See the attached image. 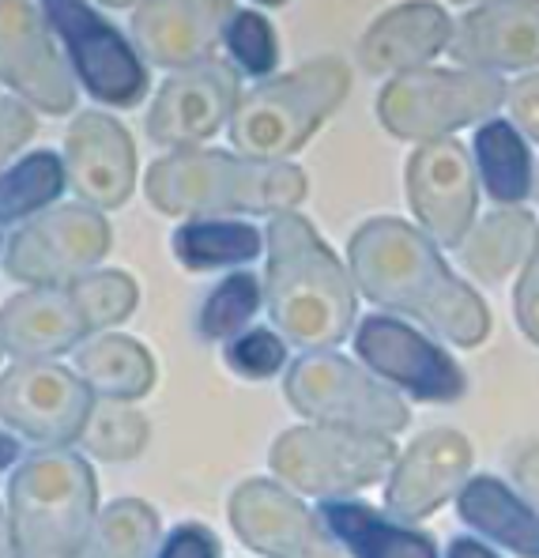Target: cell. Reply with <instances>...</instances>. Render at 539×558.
Listing matches in <instances>:
<instances>
[{
	"label": "cell",
	"instance_id": "cell-1",
	"mask_svg": "<svg viewBox=\"0 0 539 558\" xmlns=\"http://www.w3.org/2000/svg\"><path fill=\"white\" fill-rule=\"evenodd\" d=\"M347 265L358 294L373 306L415 317L456 348H479L487 340V302L445 265L438 245L404 219H366L347 238Z\"/></svg>",
	"mask_w": 539,
	"mask_h": 558
},
{
	"label": "cell",
	"instance_id": "cell-2",
	"mask_svg": "<svg viewBox=\"0 0 539 558\" xmlns=\"http://www.w3.org/2000/svg\"><path fill=\"white\" fill-rule=\"evenodd\" d=\"M265 245V302L280 336L306 351L336 348L358 317L351 272L298 211L272 216Z\"/></svg>",
	"mask_w": 539,
	"mask_h": 558
},
{
	"label": "cell",
	"instance_id": "cell-3",
	"mask_svg": "<svg viewBox=\"0 0 539 558\" xmlns=\"http://www.w3.org/2000/svg\"><path fill=\"white\" fill-rule=\"evenodd\" d=\"M144 193L167 216H219V211H291L306 201V170L294 162H257L245 155L189 147L147 167Z\"/></svg>",
	"mask_w": 539,
	"mask_h": 558
},
{
	"label": "cell",
	"instance_id": "cell-4",
	"mask_svg": "<svg viewBox=\"0 0 539 558\" xmlns=\"http://www.w3.org/2000/svg\"><path fill=\"white\" fill-rule=\"evenodd\" d=\"M98 521V483L69 449L23 457L8 480L4 558H79Z\"/></svg>",
	"mask_w": 539,
	"mask_h": 558
},
{
	"label": "cell",
	"instance_id": "cell-5",
	"mask_svg": "<svg viewBox=\"0 0 539 558\" xmlns=\"http://www.w3.org/2000/svg\"><path fill=\"white\" fill-rule=\"evenodd\" d=\"M351 69L340 57H317L287 76H272L242 95L231 118L234 151L257 162H287L347 98Z\"/></svg>",
	"mask_w": 539,
	"mask_h": 558
},
{
	"label": "cell",
	"instance_id": "cell-6",
	"mask_svg": "<svg viewBox=\"0 0 539 558\" xmlns=\"http://www.w3.org/2000/svg\"><path fill=\"white\" fill-rule=\"evenodd\" d=\"M283 397L298 415L332 430L392 438L412 423L404 400L340 351H309L291 363L283 377Z\"/></svg>",
	"mask_w": 539,
	"mask_h": 558
},
{
	"label": "cell",
	"instance_id": "cell-7",
	"mask_svg": "<svg viewBox=\"0 0 539 558\" xmlns=\"http://www.w3.org/2000/svg\"><path fill=\"white\" fill-rule=\"evenodd\" d=\"M510 87L494 72L419 69L396 76L378 95V121L389 136L434 144L464 125L487 121L505 102Z\"/></svg>",
	"mask_w": 539,
	"mask_h": 558
},
{
	"label": "cell",
	"instance_id": "cell-8",
	"mask_svg": "<svg viewBox=\"0 0 539 558\" xmlns=\"http://www.w3.org/2000/svg\"><path fill=\"white\" fill-rule=\"evenodd\" d=\"M396 441L378 434L291 426L272 441L268 464L287 487L314 498H347L381 483L396 468Z\"/></svg>",
	"mask_w": 539,
	"mask_h": 558
},
{
	"label": "cell",
	"instance_id": "cell-9",
	"mask_svg": "<svg viewBox=\"0 0 539 558\" xmlns=\"http://www.w3.org/2000/svg\"><path fill=\"white\" fill-rule=\"evenodd\" d=\"M110 245V223L91 204H61L12 231L4 245V272L27 287H72L102 265Z\"/></svg>",
	"mask_w": 539,
	"mask_h": 558
},
{
	"label": "cell",
	"instance_id": "cell-10",
	"mask_svg": "<svg viewBox=\"0 0 539 558\" xmlns=\"http://www.w3.org/2000/svg\"><path fill=\"white\" fill-rule=\"evenodd\" d=\"M42 8L87 95L106 106H121V110L144 102L151 76L140 61V49L128 46L106 15L76 0H49Z\"/></svg>",
	"mask_w": 539,
	"mask_h": 558
},
{
	"label": "cell",
	"instance_id": "cell-11",
	"mask_svg": "<svg viewBox=\"0 0 539 558\" xmlns=\"http://www.w3.org/2000/svg\"><path fill=\"white\" fill-rule=\"evenodd\" d=\"M98 400L84 377L53 363H12L0 377V415L12 434L64 449L84 438Z\"/></svg>",
	"mask_w": 539,
	"mask_h": 558
},
{
	"label": "cell",
	"instance_id": "cell-12",
	"mask_svg": "<svg viewBox=\"0 0 539 558\" xmlns=\"http://www.w3.org/2000/svg\"><path fill=\"white\" fill-rule=\"evenodd\" d=\"M407 204L419 227L445 250H461L464 238L476 231V167L461 140L445 136L419 144L407 159Z\"/></svg>",
	"mask_w": 539,
	"mask_h": 558
},
{
	"label": "cell",
	"instance_id": "cell-13",
	"mask_svg": "<svg viewBox=\"0 0 539 558\" xmlns=\"http://www.w3.org/2000/svg\"><path fill=\"white\" fill-rule=\"evenodd\" d=\"M226 521L245 547L265 558H343L321 517L272 480L238 483L226 502Z\"/></svg>",
	"mask_w": 539,
	"mask_h": 558
},
{
	"label": "cell",
	"instance_id": "cell-14",
	"mask_svg": "<svg viewBox=\"0 0 539 558\" xmlns=\"http://www.w3.org/2000/svg\"><path fill=\"white\" fill-rule=\"evenodd\" d=\"M0 76L27 106H38L53 118L72 113L76 84L53 46L46 8L30 0H8L0 8Z\"/></svg>",
	"mask_w": 539,
	"mask_h": 558
},
{
	"label": "cell",
	"instance_id": "cell-15",
	"mask_svg": "<svg viewBox=\"0 0 539 558\" xmlns=\"http://www.w3.org/2000/svg\"><path fill=\"white\" fill-rule=\"evenodd\" d=\"M355 351L373 374L400 385L415 400L449 404V400H461L464 389H468V377H464L461 366L434 340H427V336L415 332L412 325L396 322V317H363L355 332Z\"/></svg>",
	"mask_w": 539,
	"mask_h": 558
},
{
	"label": "cell",
	"instance_id": "cell-16",
	"mask_svg": "<svg viewBox=\"0 0 539 558\" xmlns=\"http://www.w3.org/2000/svg\"><path fill=\"white\" fill-rule=\"evenodd\" d=\"M242 102V76L223 61H204L196 69L174 72L159 87L147 113V136L159 147L189 151L216 136L234 118Z\"/></svg>",
	"mask_w": 539,
	"mask_h": 558
},
{
	"label": "cell",
	"instance_id": "cell-17",
	"mask_svg": "<svg viewBox=\"0 0 539 558\" xmlns=\"http://www.w3.org/2000/svg\"><path fill=\"white\" fill-rule=\"evenodd\" d=\"M471 472V446L461 430L434 426L400 453L385 483V510L400 521H427L453 495H461Z\"/></svg>",
	"mask_w": 539,
	"mask_h": 558
},
{
	"label": "cell",
	"instance_id": "cell-18",
	"mask_svg": "<svg viewBox=\"0 0 539 558\" xmlns=\"http://www.w3.org/2000/svg\"><path fill=\"white\" fill-rule=\"evenodd\" d=\"M238 8L223 0H147L133 12V43L151 64L162 69H196L216 61L211 49L226 38Z\"/></svg>",
	"mask_w": 539,
	"mask_h": 558
},
{
	"label": "cell",
	"instance_id": "cell-19",
	"mask_svg": "<svg viewBox=\"0 0 539 558\" xmlns=\"http://www.w3.org/2000/svg\"><path fill=\"white\" fill-rule=\"evenodd\" d=\"M64 167L79 204L91 208H121L136 189L133 136L110 113L87 110L72 121L64 136Z\"/></svg>",
	"mask_w": 539,
	"mask_h": 558
},
{
	"label": "cell",
	"instance_id": "cell-20",
	"mask_svg": "<svg viewBox=\"0 0 539 558\" xmlns=\"http://www.w3.org/2000/svg\"><path fill=\"white\" fill-rule=\"evenodd\" d=\"M449 57L471 72L536 69L539 64V0H490L456 20Z\"/></svg>",
	"mask_w": 539,
	"mask_h": 558
},
{
	"label": "cell",
	"instance_id": "cell-21",
	"mask_svg": "<svg viewBox=\"0 0 539 558\" xmlns=\"http://www.w3.org/2000/svg\"><path fill=\"white\" fill-rule=\"evenodd\" d=\"M91 332L72 287H30L4 302L0 343L15 363H46L64 351L79 348Z\"/></svg>",
	"mask_w": 539,
	"mask_h": 558
},
{
	"label": "cell",
	"instance_id": "cell-22",
	"mask_svg": "<svg viewBox=\"0 0 539 558\" xmlns=\"http://www.w3.org/2000/svg\"><path fill=\"white\" fill-rule=\"evenodd\" d=\"M453 43V20L441 4H396L358 38V64L370 76H407Z\"/></svg>",
	"mask_w": 539,
	"mask_h": 558
},
{
	"label": "cell",
	"instance_id": "cell-23",
	"mask_svg": "<svg viewBox=\"0 0 539 558\" xmlns=\"http://www.w3.org/2000/svg\"><path fill=\"white\" fill-rule=\"evenodd\" d=\"M321 521L355 558H438L434 536L404 529L373 506L321 498Z\"/></svg>",
	"mask_w": 539,
	"mask_h": 558
},
{
	"label": "cell",
	"instance_id": "cell-24",
	"mask_svg": "<svg viewBox=\"0 0 539 558\" xmlns=\"http://www.w3.org/2000/svg\"><path fill=\"white\" fill-rule=\"evenodd\" d=\"M456 513L464 524L483 532L487 539L502 544L520 558H539V513L525 498H517L494 475H476L456 495Z\"/></svg>",
	"mask_w": 539,
	"mask_h": 558
},
{
	"label": "cell",
	"instance_id": "cell-25",
	"mask_svg": "<svg viewBox=\"0 0 539 558\" xmlns=\"http://www.w3.org/2000/svg\"><path fill=\"white\" fill-rule=\"evenodd\" d=\"M536 216L525 208H498L461 245V260L479 283H502L536 250Z\"/></svg>",
	"mask_w": 539,
	"mask_h": 558
},
{
	"label": "cell",
	"instance_id": "cell-26",
	"mask_svg": "<svg viewBox=\"0 0 539 558\" xmlns=\"http://www.w3.org/2000/svg\"><path fill=\"white\" fill-rule=\"evenodd\" d=\"M76 374L102 400H140L155 389V359L128 336H98L76 351Z\"/></svg>",
	"mask_w": 539,
	"mask_h": 558
},
{
	"label": "cell",
	"instance_id": "cell-27",
	"mask_svg": "<svg viewBox=\"0 0 539 558\" xmlns=\"http://www.w3.org/2000/svg\"><path fill=\"white\" fill-rule=\"evenodd\" d=\"M476 162L479 178L487 185V196L502 208H517L520 201L532 196V155L528 144L510 121H487L476 133Z\"/></svg>",
	"mask_w": 539,
	"mask_h": 558
},
{
	"label": "cell",
	"instance_id": "cell-28",
	"mask_svg": "<svg viewBox=\"0 0 539 558\" xmlns=\"http://www.w3.org/2000/svg\"><path fill=\"white\" fill-rule=\"evenodd\" d=\"M265 238L257 227L238 223V219H193V223L174 231V257L189 272H211V268L245 265L260 257Z\"/></svg>",
	"mask_w": 539,
	"mask_h": 558
},
{
	"label": "cell",
	"instance_id": "cell-29",
	"mask_svg": "<svg viewBox=\"0 0 539 558\" xmlns=\"http://www.w3.org/2000/svg\"><path fill=\"white\" fill-rule=\"evenodd\" d=\"M159 513L144 498H118L98 513L79 558H155Z\"/></svg>",
	"mask_w": 539,
	"mask_h": 558
},
{
	"label": "cell",
	"instance_id": "cell-30",
	"mask_svg": "<svg viewBox=\"0 0 539 558\" xmlns=\"http://www.w3.org/2000/svg\"><path fill=\"white\" fill-rule=\"evenodd\" d=\"M69 182V167L57 159L53 151H35L20 159L15 167L4 170V185H0V201H4V223H20V219L42 211L64 193Z\"/></svg>",
	"mask_w": 539,
	"mask_h": 558
},
{
	"label": "cell",
	"instance_id": "cell-31",
	"mask_svg": "<svg viewBox=\"0 0 539 558\" xmlns=\"http://www.w3.org/2000/svg\"><path fill=\"white\" fill-rule=\"evenodd\" d=\"M147 438H151V426H147V418L136 408H128L125 400H98L79 446L95 461L121 464L136 461L147 449Z\"/></svg>",
	"mask_w": 539,
	"mask_h": 558
},
{
	"label": "cell",
	"instance_id": "cell-32",
	"mask_svg": "<svg viewBox=\"0 0 539 558\" xmlns=\"http://www.w3.org/2000/svg\"><path fill=\"white\" fill-rule=\"evenodd\" d=\"M260 299H265V291H260V279L253 272L226 276L200 306L196 328H200L204 340H234L260 310Z\"/></svg>",
	"mask_w": 539,
	"mask_h": 558
},
{
	"label": "cell",
	"instance_id": "cell-33",
	"mask_svg": "<svg viewBox=\"0 0 539 558\" xmlns=\"http://www.w3.org/2000/svg\"><path fill=\"white\" fill-rule=\"evenodd\" d=\"M72 294H76V302H79V310H84L91 332L128 322L133 310H136V302H140V291H136L133 276L113 272V268L76 279V283H72Z\"/></svg>",
	"mask_w": 539,
	"mask_h": 558
},
{
	"label": "cell",
	"instance_id": "cell-34",
	"mask_svg": "<svg viewBox=\"0 0 539 558\" xmlns=\"http://www.w3.org/2000/svg\"><path fill=\"white\" fill-rule=\"evenodd\" d=\"M226 53L234 57V64L245 72V76H257L265 84V76L275 72V61H280V46H275V31L272 23L260 12H238L234 23L226 27Z\"/></svg>",
	"mask_w": 539,
	"mask_h": 558
},
{
	"label": "cell",
	"instance_id": "cell-35",
	"mask_svg": "<svg viewBox=\"0 0 539 558\" xmlns=\"http://www.w3.org/2000/svg\"><path fill=\"white\" fill-rule=\"evenodd\" d=\"M226 366L238 371L249 381H265V377L280 374L287 363V343L272 332V328H249V332L234 336L223 351Z\"/></svg>",
	"mask_w": 539,
	"mask_h": 558
},
{
	"label": "cell",
	"instance_id": "cell-36",
	"mask_svg": "<svg viewBox=\"0 0 539 558\" xmlns=\"http://www.w3.org/2000/svg\"><path fill=\"white\" fill-rule=\"evenodd\" d=\"M219 536L208 529V524H177L174 532L167 536V544H162L159 558H219Z\"/></svg>",
	"mask_w": 539,
	"mask_h": 558
},
{
	"label": "cell",
	"instance_id": "cell-37",
	"mask_svg": "<svg viewBox=\"0 0 539 558\" xmlns=\"http://www.w3.org/2000/svg\"><path fill=\"white\" fill-rule=\"evenodd\" d=\"M513 310H517V325L520 332L539 348V238L532 257L525 260V272H520L517 283V299H513Z\"/></svg>",
	"mask_w": 539,
	"mask_h": 558
},
{
	"label": "cell",
	"instance_id": "cell-38",
	"mask_svg": "<svg viewBox=\"0 0 539 558\" xmlns=\"http://www.w3.org/2000/svg\"><path fill=\"white\" fill-rule=\"evenodd\" d=\"M35 133L38 125H35V113L27 110V102L8 95L0 102V136H4L0 140V151H4V159H12L27 140H35Z\"/></svg>",
	"mask_w": 539,
	"mask_h": 558
},
{
	"label": "cell",
	"instance_id": "cell-39",
	"mask_svg": "<svg viewBox=\"0 0 539 558\" xmlns=\"http://www.w3.org/2000/svg\"><path fill=\"white\" fill-rule=\"evenodd\" d=\"M505 106H510L513 129H520L539 144V72L536 76H520L505 95Z\"/></svg>",
	"mask_w": 539,
	"mask_h": 558
},
{
	"label": "cell",
	"instance_id": "cell-40",
	"mask_svg": "<svg viewBox=\"0 0 539 558\" xmlns=\"http://www.w3.org/2000/svg\"><path fill=\"white\" fill-rule=\"evenodd\" d=\"M513 483L520 487L525 502L539 510V441H528V446L513 457Z\"/></svg>",
	"mask_w": 539,
	"mask_h": 558
},
{
	"label": "cell",
	"instance_id": "cell-41",
	"mask_svg": "<svg viewBox=\"0 0 539 558\" xmlns=\"http://www.w3.org/2000/svg\"><path fill=\"white\" fill-rule=\"evenodd\" d=\"M445 558H498V555L490 551L487 544H479L476 536H456L453 544H449Z\"/></svg>",
	"mask_w": 539,
	"mask_h": 558
},
{
	"label": "cell",
	"instance_id": "cell-42",
	"mask_svg": "<svg viewBox=\"0 0 539 558\" xmlns=\"http://www.w3.org/2000/svg\"><path fill=\"white\" fill-rule=\"evenodd\" d=\"M15 457H20V438H12V430H8L4 434V468H20Z\"/></svg>",
	"mask_w": 539,
	"mask_h": 558
},
{
	"label": "cell",
	"instance_id": "cell-43",
	"mask_svg": "<svg viewBox=\"0 0 539 558\" xmlns=\"http://www.w3.org/2000/svg\"><path fill=\"white\" fill-rule=\"evenodd\" d=\"M532 196H536V204H539V162H536V182H532Z\"/></svg>",
	"mask_w": 539,
	"mask_h": 558
}]
</instances>
